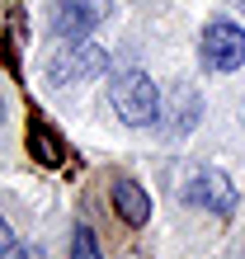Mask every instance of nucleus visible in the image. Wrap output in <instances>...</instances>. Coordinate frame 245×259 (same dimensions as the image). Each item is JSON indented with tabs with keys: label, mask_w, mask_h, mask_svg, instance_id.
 <instances>
[{
	"label": "nucleus",
	"mask_w": 245,
	"mask_h": 259,
	"mask_svg": "<svg viewBox=\"0 0 245 259\" xmlns=\"http://www.w3.org/2000/svg\"><path fill=\"white\" fill-rule=\"evenodd\" d=\"M109 14H113L109 0H52L48 19H52L57 38H85L90 28H99Z\"/></svg>",
	"instance_id": "39448f33"
},
{
	"label": "nucleus",
	"mask_w": 245,
	"mask_h": 259,
	"mask_svg": "<svg viewBox=\"0 0 245 259\" xmlns=\"http://www.w3.org/2000/svg\"><path fill=\"white\" fill-rule=\"evenodd\" d=\"M109 104H113V113L128 127H151L160 118V109H165L160 90H156V80H151L146 71H123V75H113Z\"/></svg>",
	"instance_id": "f257e3e1"
},
{
	"label": "nucleus",
	"mask_w": 245,
	"mask_h": 259,
	"mask_svg": "<svg viewBox=\"0 0 245 259\" xmlns=\"http://www.w3.org/2000/svg\"><path fill=\"white\" fill-rule=\"evenodd\" d=\"M71 259H104L99 254V236L90 226H75L71 231Z\"/></svg>",
	"instance_id": "1a4fd4ad"
},
{
	"label": "nucleus",
	"mask_w": 245,
	"mask_h": 259,
	"mask_svg": "<svg viewBox=\"0 0 245 259\" xmlns=\"http://www.w3.org/2000/svg\"><path fill=\"white\" fill-rule=\"evenodd\" d=\"M10 245H14V236H10V222L0 217V254H10Z\"/></svg>",
	"instance_id": "9d476101"
},
{
	"label": "nucleus",
	"mask_w": 245,
	"mask_h": 259,
	"mask_svg": "<svg viewBox=\"0 0 245 259\" xmlns=\"http://www.w3.org/2000/svg\"><path fill=\"white\" fill-rule=\"evenodd\" d=\"M236 5H240V10H245V0H236Z\"/></svg>",
	"instance_id": "f8f14e48"
},
{
	"label": "nucleus",
	"mask_w": 245,
	"mask_h": 259,
	"mask_svg": "<svg viewBox=\"0 0 245 259\" xmlns=\"http://www.w3.org/2000/svg\"><path fill=\"white\" fill-rule=\"evenodd\" d=\"M104 66H109L104 48H95V42H85V38H66V48L48 62V80L52 85H75V80L99 75Z\"/></svg>",
	"instance_id": "7ed1b4c3"
},
{
	"label": "nucleus",
	"mask_w": 245,
	"mask_h": 259,
	"mask_svg": "<svg viewBox=\"0 0 245 259\" xmlns=\"http://www.w3.org/2000/svg\"><path fill=\"white\" fill-rule=\"evenodd\" d=\"M193 118H198L193 90H189V85H175V118H170V132H189Z\"/></svg>",
	"instance_id": "6e6552de"
},
{
	"label": "nucleus",
	"mask_w": 245,
	"mask_h": 259,
	"mask_svg": "<svg viewBox=\"0 0 245 259\" xmlns=\"http://www.w3.org/2000/svg\"><path fill=\"white\" fill-rule=\"evenodd\" d=\"M109 203H113V212H118L128 226H146V222H151V198L142 193V184H137V179H113Z\"/></svg>",
	"instance_id": "423d86ee"
},
{
	"label": "nucleus",
	"mask_w": 245,
	"mask_h": 259,
	"mask_svg": "<svg viewBox=\"0 0 245 259\" xmlns=\"http://www.w3.org/2000/svg\"><path fill=\"white\" fill-rule=\"evenodd\" d=\"M0 123H5V99H0Z\"/></svg>",
	"instance_id": "9b49d317"
},
{
	"label": "nucleus",
	"mask_w": 245,
	"mask_h": 259,
	"mask_svg": "<svg viewBox=\"0 0 245 259\" xmlns=\"http://www.w3.org/2000/svg\"><path fill=\"white\" fill-rule=\"evenodd\" d=\"M184 203L203 207V212H212V217H231L236 203H240V193H236V184L222 170H198L189 184H184Z\"/></svg>",
	"instance_id": "20e7f679"
},
{
	"label": "nucleus",
	"mask_w": 245,
	"mask_h": 259,
	"mask_svg": "<svg viewBox=\"0 0 245 259\" xmlns=\"http://www.w3.org/2000/svg\"><path fill=\"white\" fill-rule=\"evenodd\" d=\"M198 57L208 71H236L245 62V28H236V19H212L198 38Z\"/></svg>",
	"instance_id": "f03ea898"
},
{
	"label": "nucleus",
	"mask_w": 245,
	"mask_h": 259,
	"mask_svg": "<svg viewBox=\"0 0 245 259\" xmlns=\"http://www.w3.org/2000/svg\"><path fill=\"white\" fill-rule=\"evenodd\" d=\"M28 146H33V156L43 165H61V137L52 123H43V118H33V127H28Z\"/></svg>",
	"instance_id": "0eeeda50"
}]
</instances>
